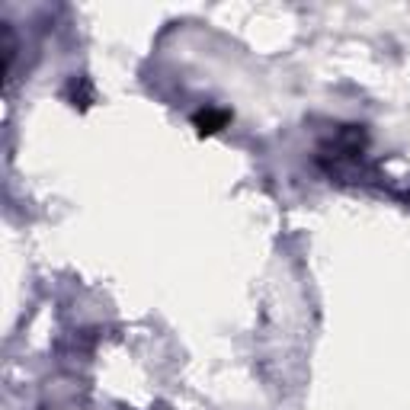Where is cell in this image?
Masks as SVG:
<instances>
[{"mask_svg":"<svg viewBox=\"0 0 410 410\" xmlns=\"http://www.w3.org/2000/svg\"><path fill=\"white\" fill-rule=\"evenodd\" d=\"M224 112H202L199 116V126H202V132H215L218 126H224Z\"/></svg>","mask_w":410,"mask_h":410,"instance_id":"1","label":"cell"}]
</instances>
